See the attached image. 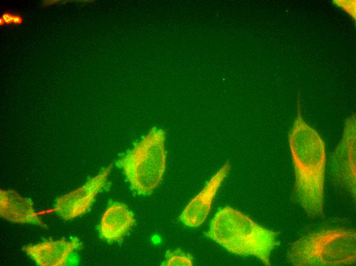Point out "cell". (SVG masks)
<instances>
[{"label": "cell", "mask_w": 356, "mask_h": 266, "mask_svg": "<svg viewBox=\"0 0 356 266\" xmlns=\"http://www.w3.org/2000/svg\"><path fill=\"white\" fill-rule=\"evenodd\" d=\"M288 143L294 166L296 197L308 217L320 216L323 214L325 145L318 132L303 119L299 101Z\"/></svg>", "instance_id": "cell-1"}, {"label": "cell", "mask_w": 356, "mask_h": 266, "mask_svg": "<svg viewBox=\"0 0 356 266\" xmlns=\"http://www.w3.org/2000/svg\"><path fill=\"white\" fill-rule=\"evenodd\" d=\"M279 234V232L262 227L229 206L216 213L206 233L208 238L228 252L255 257L265 265H271V254L280 245Z\"/></svg>", "instance_id": "cell-2"}, {"label": "cell", "mask_w": 356, "mask_h": 266, "mask_svg": "<svg viewBox=\"0 0 356 266\" xmlns=\"http://www.w3.org/2000/svg\"><path fill=\"white\" fill-rule=\"evenodd\" d=\"M287 258L296 266L352 265L356 261V233L336 228L309 233L290 246Z\"/></svg>", "instance_id": "cell-3"}, {"label": "cell", "mask_w": 356, "mask_h": 266, "mask_svg": "<svg viewBox=\"0 0 356 266\" xmlns=\"http://www.w3.org/2000/svg\"><path fill=\"white\" fill-rule=\"evenodd\" d=\"M165 141L164 130L154 127L116 161L137 194L149 195L161 181L166 164Z\"/></svg>", "instance_id": "cell-4"}, {"label": "cell", "mask_w": 356, "mask_h": 266, "mask_svg": "<svg viewBox=\"0 0 356 266\" xmlns=\"http://www.w3.org/2000/svg\"><path fill=\"white\" fill-rule=\"evenodd\" d=\"M355 117L346 119L342 138L331 157V171L335 181L355 198Z\"/></svg>", "instance_id": "cell-5"}, {"label": "cell", "mask_w": 356, "mask_h": 266, "mask_svg": "<svg viewBox=\"0 0 356 266\" xmlns=\"http://www.w3.org/2000/svg\"><path fill=\"white\" fill-rule=\"evenodd\" d=\"M112 168V166L109 165L81 187L58 198L54 210L65 220L72 219L85 213L106 185Z\"/></svg>", "instance_id": "cell-6"}, {"label": "cell", "mask_w": 356, "mask_h": 266, "mask_svg": "<svg viewBox=\"0 0 356 266\" xmlns=\"http://www.w3.org/2000/svg\"><path fill=\"white\" fill-rule=\"evenodd\" d=\"M230 169L225 163L206 184L203 189L187 204L179 216V220L189 227H197L207 217L213 198Z\"/></svg>", "instance_id": "cell-7"}, {"label": "cell", "mask_w": 356, "mask_h": 266, "mask_svg": "<svg viewBox=\"0 0 356 266\" xmlns=\"http://www.w3.org/2000/svg\"><path fill=\"white\" fill-rule=\"evenodd\" d=\"M81 245L80 239L75 237L68 241L61 239L30 245L23 250L38 265L63 266L70 263Z\"/></svg>", "instance_id": "cell-8"}, {"label": "cell", "mask_w": 356, "mask_h": 266, "mask_svg": "<svg viewBox=\"0 0 356 266\" xmlns=\"http://www.w3.org/2000/svg\"><path fill=\"white\" fill-rule=\"evenodd\" d=\"M135 223L134 214L126 205L112 202L102 216L98 227L99 236L108 242H120Z\"/></svg>", "instance_id": "cell-9"}, {"label": "cell", "mask_w": 356, "mask_h": 266, "mask_svg": "<svg viewBox=\"0 0 356 266\" xmlns=\"http://www.w3.org/2000/svg\"><path fill=\"white\" fill-rule=\"evenodd\" d=\"M0 215L12 223L46 226L35 211L31 199L21 196L15 190H1Z\"/></svg>", "instance_id": "cell-10"}, {"label": "cell", "mask_w": 356, "mask_h": 266, "mask_svg": "<svg viewBox=\"0 0 356 266\" xmlns=\"http://www.w3.org/2000/svg\"><path fill=\"white\" fill-rule=\"evenodd\" d=\"M193 258L188 253L180 248L175 250H168L165 254V259L162 263L165 266H192Z\"/></svg>", "instance_id": "cell-11"}, {"label": "cell", "mask_w": 356, "mask_h": 266, "mask_svg": "<svg viewBox=\"0 0 356 266\" xmlns=\"http://www.w3.org/2000/svg\"><path fill=\"white\" fill-rule=\"evenodd\" d=\"M332 3L355 20V0H334Z\"/></svg>", "instance_id": "cell-12"}, {"label": "cell", "mask_w": 356, "mask_h": 266, "mask_svg": "<svg viewBox=\"0 0 356 266\" xmlns=\"http://www.w3.org/2000/svg\"><path fill=\"white\" fill-rule=\"evenodd\" d=\"M4 19L5 24H14L19 25L23 22L22 16L19 14H12L10 12H5L1 16Z\"/></svg>", "instance_id": "cell-13"}, {"label": "cell", "mask_w": 356, "mask_h": 266, "mask_svg": "<svg viewBox=\"0 0 356 266\" xmlns=\"http://www.w3.org/2000/svg\"><path fill=\"white\" fill-rule=\"evenodd\" d=\"M4 24H5L4 20L2 18V17H1V18H0V25H1V26H3Z\"/></svg>", "instance_id": "cell-14"}]
</instances>
